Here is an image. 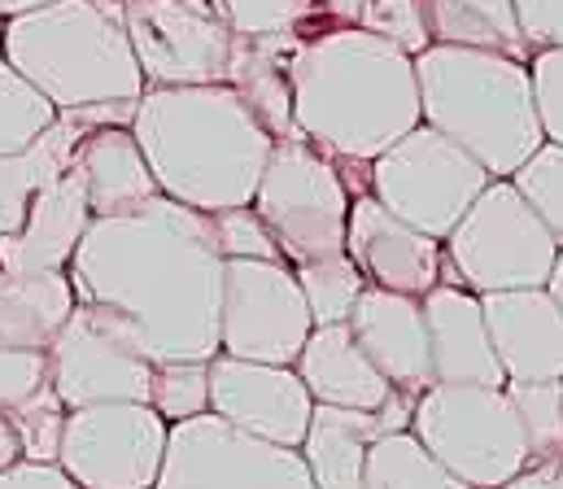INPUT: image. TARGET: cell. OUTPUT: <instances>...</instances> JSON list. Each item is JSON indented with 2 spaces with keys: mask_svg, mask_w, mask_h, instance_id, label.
<instances>
[{
  "mask_svg": "<svg viewBox=\"0 0 563 489\" xmlns=\"http://www.w3.org/2000/svg\"><path fill=\"white\" fill-rule=\"evenodd\" d=\"M66 271L79 307L148 363L219 354L223 254L210 214L157 192L92 219Z\"/></svg>",
  "mask_w": 563,
  "mask_h": 489,
  "instance_id": "cell-1",
  "label": "cell"
},
{
  "mask_svg": "<svg viewBox=\"0 0 563 489\" xmlns=\"http://www.w3.org/2000/svg\"><path fill=\"white\" fill-rule=\"evenodd\" d=\"M297 132L328 158L372 163L420 127L416 57L363 26L306 35L288 57Z\"/></svg>",
  "mask_w": 563,
  "mask_h": 489,
  "instance_id": "cell-2",
  "label": "cell"
},
{
  "mask_svg": "<svg viewBox=\"0 0 563 489\" xmlns=\"http://www.w3.org/2000/svg\"><path fill=\"white\" fill-rule=\"evenodd\" d=\"M132 136L157 192L201 214L250 205L276 145L232 84L144 88Z\"/></svg>",
  "mask_w": 563,
  "mask_h": 489,
  "instance_id": "cell-3",
  "label": "cell"
},
{
  "mask_svg": "<svg viewBox=\"0 0 563 489\" xmlns=\"http://www.w3.org/2000/svg\"><path fill=\"white\" fill-rule=\"evenodd\" d=\"M420 79V119L467 149L494 179L516 175L542 149V127L533 110L529 62L463 48V44H428L416 53Z\"/></svg>",
  "mask_w": 563,
  "mask_h": 489,
  "instance_id": "cell-4",
  "label": "cell"
},
{
  "mask_svg": "<svg viewBox=\"0 0 563 489\" xmlns=\"http://www.w3.org/2000/svg\"><path fill=\"white\" fill-rule=\"evenodd\" d=\"M4 62L57 110L141 101L148 88L123 13L97 0H48L4 18Z\"/></svg>",
  "mask_w": 563,
  "mask_h": 489,
  "instance_id": "cell-5",
  "label": "cell"
},
{
  "mask_svg": "<svg viewBox=\"0 0 563 489\" xmlns=\"http://www.w3.org/2000/svg\"><path fill=\"white\" fill-rule=\"evenodd\" d=\"M555 254V232L538 219L520 188L511 179H489L441 241V285H463L472 293L542 289Z\"/></svg>",
  "mask_w": 563,
  "mask_h": 489,
  "instance_id": "cell-6",
  "label": "cell"
},
{
  "mask_svg": "<svg viewBox=\"0 0 563 489\" xmlns=\"http://www.w3.org/2000/svg\"><path fill=\"white\" fill-rule=\"evenodd\" d=\"M411 433L467 489L507 486L533 459L507 385H428L416 398Z\"/></svg>",
  "mask_w": 563,
  "mask_h": 489,
  "instance_id": "cell-7",
  "label": "cell"
},
{
  "mask_svg": "<svg viewBox=\"0 0 563 489\" xmlns=\"http://www.w3.org/2000/svg\"><path fill=\"white\" fill-rule=\"evenodd\" d=\"M250 205L272 227L288 267L345 254L350 192L336 175V163L310 141L272 145V158L263 166V179Z\"/></svg>",
  "mask_w": 563,
  "mask_h": 489,
  "instance_id": "cell-8",
  "label": "cell"
},
{
  "mask_svg": "<svg viewBox=\"0 0 563 489\" xmlns=\"http://www.w3.org/2000/svg\"><path fill=\"white\" fill-rule=\"evenodd\" d=\"M489 179L494 175L467 149H459L428 123L411 127L372 158V197L437 241L450 236V227L485 192Z\"/></svg>",
  "mask_w": 563,
  "mask_h": 489,
  "instance_id": "cell-9",
  "label": "cell"
},
{
  "mask_svg": "<svg viewBox=\"0 0 563 489\" xmlns=\"http://www.w3.org/2000/svg\"><path fill=\"white\" fill-rule=\"evenodd\" d=\"M153 489H314L301 446L254 437L214 411L170 424Z\"/></svg>",
  "mask_w": 563,
  "mask_h": 489,
  "instance_id": "cell-10",
  "label": "cell"
},
{
  "mask_svg": "<svg viewBox=\"0 0 563 489\" xmlns=\"http://www.w3.org/2000/svg\"><path fill=\"white\" fill-rule=\"evenodd\" d=\"M310 327L314 320L301 298L297 271L284 258H223V307H219L223 354L292 367Z\"/></svg>",
  "mask_w": 563,
  "mask_h": 489,
  "instance_id": "cell-11",
  "label": "cell"
},
{
  "mask_svg": "<svg viewBox=\"0 0 563 489\" xmlns=\"http://www.w3.org/2000/svg\"><path fill=\"white\" fill-rule=\"evenodd\" d=\"M123 26L148 88L228 84L236 31L210 0H136Z\"/></svg>",
  "mask_w": 563,
  "mask_h": 489,
  "instance_id": "cell-12",
  "label": "cell"
},
{
  "mask_svg": "<svg viewBox=\"0 0 563 489\" xmlns=\"http://www.w3.org/2000/svg\"><path fill=\"white\" fill-rule=\"evenodd\" d=\"M170 424L148 402H97L66 415L57 464L84 489H153Z\"/></svg>",
  "mask_w": 563,
  "mask_h": 489,
  "instance_id": "cell-13",
  "label": "cell"
},
{
  "mask_svg": "<svg viewBox=\"0 0 563 489\" xmlns=\"http://www.w3.org/2000/svg\"><path fill=\"white\" fill-rule=\"evenodd\" d=\"M210 411L254 437L301 446L314 415V398L297 367L236 358L219 349L210 358Z\"/></svg>",
  "mask_w": 563,
  "mask_h": 489,
  "instance_id": "cell-14",
  "label": "cell"
},
{
  "mask_svg": "<svg viewBox=\"0 0 563 489\" xmlns=\"http://www.w3.org/2000/svg\"><path fill=\"white\" fill-rule=\"evenodd\" d=\"M148 380L153 363L106 332L84 307H75L48 345V385L66 411L97 402H148Z\"/></svg>",
  "mask_w": 563,
  "mask_h": 489,
  "instance_id": "cell-15",
  "label": "cell"
},
{
  "mask_svg": "<svg viewBox=\"0 0 563 489\" xmlns=\"http://www.w3.org/2000/svg\"><path fill=\"white\" fill-rule=\"evenodd\" d=\"M345 254L376 289L423 298L432 285H441V241L385 210L372 192L350 201Z\"/></svg>",
  "mask_w": 563,
  "mask_h": 489,
  "instance_id": "cell-16",
  "label": "cell"
},
{
  "mask_svg": "<svg viewBox=\"0 0 563 489\" xmlns=\"http://www.w3.org/2000/svg\"><path fill=\"white\" fill-rule=\"evenodd\" d=\"M345 324L354 332V341L363 345V354L385 371V380L394 389L423 393L428 385H437L432 341H428L420 298L367 285Z\"/></svg>",
  "mask_w": 563,
  "mask_h": 489,
  "instance_id": "cell-17",
  "label": "cell"
},
{
  "mask_svg": "<svg viewBox=\"0 0 563 489\" xmlns=\"http://www.w3.org/2000/svg\"><path fill=\"white\" fill-rule=\"evenodd\" d=\"M481 311L507 380H563V311L547 285L481 293Z\"/></svg>",
  "mask_w": 563,
  "mask_h": 489,
  "instance_id": "cell-18",
  "label": "cell"
},
{
  "mask_svg": "<svg viewBox=\"0 0 563 489\" xmlns=\"http://www.w3.org/2000/svg\"><path fill=\"white\" fill-rule=\"evenodd\" d=\"M92 223V205L75 166L35 188L26 219L0 236V271H66Z\"/></svg>",
  "mask_w": 563,
  "mask_h": 489,
  "instance_id": "cell-19",
  "label": "cell"
},
{
  "mask_svg": "<svg viewBox=\"0 0 563 489\" xmlns=\"http://www.w3.org/2000/svg\"><path fill=\"white\" fill-rule=\"evenodd\" d=\"M420 307L432 341V371L441 385H489V389L507 385V371L485 327L481 293L463 285H432Z\"/></svg>",
  "mask_w": 563,
  "mask_h": 489,
  "instance_id": "cell-20",
  "label": "cell"
},
{
  "mask_svg": "<svg viewBox=\"0 0 563 489\" xmlns=\"http://www.w3.org/2000/svg\"><path fill=\"white\" fill-rule=\"evenodd\" d=\"M297 376L306 380L310 398L323 407H350V411H376L394 385L385 371L363 354L350 324H319L310 327L301 354H297Z\"/></svg>",
  "mask_w": 563,
  "mask_h": 489,
  "instance_id": "cell-21",
  "label": "cell"
},
{
  "mask_svg": "<svg viewBox=\"0 0 563 489\" xmlns=\"http://www.w3.org/2000/svg\"><path fill=\"white\" fill-rule=\"evenodd\" d=\"M70 166L84 179L92 219L128 214L148 197H157V179L144 163L141 141L132 136V127H88L75 145Z\"/></svg>",
  "mask_w": 563,
  "mask_h": 489,
  "instance_id": "cell-22",
  "label": "cell"
},
{
  "mask_svg": "<svg viewBox=\"0 0 563 489\" xmlns=\"http://www.w3.org/2000/svg\"><path fill=\"white\" fill-rule=\"evenodd\" d=\"M301 44V35H236L228 84L245 97L254 119L267 127L272 141H306L292 119V84H288V57Z\"/></svg>",
  "mask_w": 563,
  "mask_h": 489,
  "instance_id": "cell-23",
  "label": "cell"
},
{
  "mask_svg": "<svg viewBox=\"0 0 563 489\" xmlns=\"http://www.w3.org/2000/svg\"><path fill=\"white\" fill-rule=\"evenodd\" d=\"M385 433L380 411H350L314 402L310 429L301 437V459L314 477V489H363L367 446Z\"/></svg>",
  "mask_w": 563,
  "mask_h": 489,
  "instance_id": "cell-24",
  "label": "cell"
},
{
  "mask_svg": "<svg viewBox=\"0 0 563 489\" xmlns=\"http://www.w3.org/2000/svg\"><path fill=\"white\" fill-rule=\"evenodd\" d=\"M75 307L70 271H0V345L48 349Z\"/></svg>",
  "mask_w": 563,
  "mask_h": 489,
  "instance_id": "cell-25",
  "label": "cell"
},
{
  "mask_svg": "<svg viewBox=\"0 0 563 489\" xmlns=\"http://www.w3.org/2000/svg\"><path fill=\"white\" fill-rule=\"evenodd\" d=\"M428 35L432 44H463V48H489L529 62L525 31L516 22L511 0H423Z\"/></svg>",
  "mask_w": 563,
  "mask_h": 489,
  "instance_id": "cell-26",
  "label": "cell"
},
{
  "mask_svg": "<svg viewBox=\"0 0 563 489\" xmlns=\"http://www.w3.org/2000/svg\"><path fill=\"white\" fill-rule=\"evenodd\" d=\"M363 489H467L411 429L380 433L367 446Z\"/></svg>",
  "mask_w": 563,
  "mask_h": 489,
  "instance_id": "cell-27",
  "label": "cell"
},
{
  "mask_svg": "<svg viewBox=\"0 0 563 489\" xmlns=\"http://www.w3.org/2000/svg\"><path fill=\"white\" fill-rule=\"evenodd\" d=\"M57 123V105L0 57V158L31 149Z\"/></svg>",
  "mask_w": 563,
  "mask_h": 489,
  "instance_id": "cell-28",
  "label": "cell"
},
{
  "mask_svg": "<svg viewBox=\"0 0 563 489\" xmlns=\"http://www.w3.org/2000/svg\"><path fill=\"white\" fill-rule=\"evenodd\" d=\"M297 285H301V298L310 307V320L319 324H345L358 293L367 289L363 271L354 267L350 254H332V258H314V263H297Z\"/></svg>",
  "mask_w": 563,
  "mask_h": 489,
  "instance_id": "cell-29",
  "label": "cell"
},
{
  "mask_svg": "<svg viewBox=\"0 0 563 489\" xmlns=\"http://www.w3.org/2000/svg\"><path fill=\"white\" fill-rule=\"evenodd\" d=\"M210 4L245 40H258V35H301L306 40L319 31L314 0H210Z\"/></svg>",
  "mask_w": 563,
  "mask_h": 489,
  "instance_id": "cell-30",
  "label": "cell"
},
{
  "mask_svg": "<svg viewBox=\"0 0 563 489\" xmlns=\"http://www.w3.org/2000/svg\"><path fill=\"white\" fill-rule=\"evenodd\" d=\"M148 407L166 424H179V420H192V415L210 411V363H197V358L153 363Z\"/></svg>",
  "mask_w": 563,
  "mask_h": 489,
  "instance_id": "cell-31",
  "label": "cell"
},
{
  "mask_svg": "<svg viewBox=\"0 0 563 489\" xmlns=\"http://www.w3.org/2000/svg\"><path fill=\"white\" fill-rule=\"evenodd\" d=\"M66 402L57 398L53 385H44L40 393H31L26 402H18L4 420L18 437V455L22 459H35V464H57V451H62V433H66Z\"/></svg>",
  "mask_w": 563,
  "mask_h": 489,
  "instance_id": "cell-32",
  "label": "cell"
},
{
  "mask_svg": "<svg viewBox=\"0 0 563 489\" xmlns=\"http://www.w3.org/2000/svg\"><path fill=\"white\" fill-rule=\"evenodd\" d=\"M533 455L563 451V380H507Z\"/></svg>",
  "mask_w": 563,
  "mask_h": 489,
  "instance_id": "cell-33",
  "label": "cell"
},
{
  "mask_svg": "<svg viewBox=\"0 0 563 489\" xmlns=\"http://www.w3.org/2000/svg\"><path fill=\"white\" fill-rule=\"evenodd\" d=\"M507 179L520 188V197L538 210V219L555 232V241L563 245V145L542 141V149Z\"/></svg>",
  "mask_w": 563,
  "mask_h": 489,
  "instance_id": "cell-34",
  "label": "cell"
},
{
  "mask_svg": "<svg viewBox=\"0 0 563 489\" xmlns=\"http://www.w3.org/2000/svg\"><path fill=\"white\" fill-rule=\"evenodd\" d=\"M358 26L380 35V40H389V44H398L411 57L432 44L428 18H423V0H363Z\"/></svg>",
  "mask_w": 563,
  "mask_h": 489,
  "instance_id": "cell-35",
  "label": "cell"
},
{
  "mask_svg": "<svg viewBox=\"0 0 563 489\" xmlns=\"http://www.w3.org/2000/svg\"><path fill=\"white\" fill-rule=\"evenodd\" d=\"M214 241L223 258H284L272 227L258 219L254 205H232V210H214Z\"/></svg>",
  "mask_w": 563,
  "mask_h": 489,
  "instance_id": "cell-36",
  "label": "cell"
},
{
  "mask_svg": "<svg viewBox=\"0 0 563 489\" xmlns=\"http://www.w3.org/2000/svg\"><path fill=\"white\" fill-rule=\"evenodd\" d=\"M529 79H533V110L542 136L551 145H563V48H533Z\"/></svg>",
  "mask_w": 563,
  "mask_h": 489,
  "instance_id": "cell-37",
  "label": "cell"
},
{
  "mask_svg": "<svg viewBox=\"0 0 563 489\" xmlns=\"http://www.w3.org/2000/svg\"><path fill=\"white\" fill-rule=\"evenodd\" d=\"M44 385H48V349L0 345V415H9Z\"/></svg>",
  "mask_w": 563,
  "mask_h": 489,
  "instance_id": "cell-38",
  "label": "cell"
},
{
  "mask_svg": "<svg viewBox=\"0 0 563 489\" xmlns=\"http://www.w3.org/2000/svg\"><path fill=\"white\" fill-rule=\"evenodd\" d=\"M529 48H563V0H511Z\"/></svg>",
  "mask_w": 563,
  "mask_h": 489,
  "instance_id": "cell-39",
  "label": "cell"
},
{
  "mask_svg": "<svg viewBox=\"0 0 563 489\" xmlns=\"http://www.w3.org/2000/svg\"><path fill=\"white\" fill-rule=\"evenodd\" d=\"M0 489H84L62 464H35V459H13L0 473Z\"/></svg>",
  "mask_w": 563,
  "mask_h": 489,
  "instance_id": "cell-40",
  "label": "cell"
},
{
  "mask_svg": "<svg viewBox=\"0 0 563 489\" xmlns=\"http://www.w3.org/2000/svg\"><path fill=\"white\" fill-rule=\"evenodd\" d=\"M314 13H319V31H328V26H358L363 0H314Z\"/></svg>",
  "mask_w": 563,
  "mask_h": 489,
  "instance_id": "cell-41",
  "label": "cell"
},
{
  "mask_svg": "<svg viewBox=\"0 0 563 489\" xmlns=\"http://www.w3.org/2000/svg\"><path fill=\"white\" fill-rule=\"evenodd\" d=\"M13 459H22L18 455V437H13V429H9V420L0 415V473L13 464Z\"/></svg>",
  "mask_w": 563,
  "mask_h": 489,
  "instance_id": "cell-42",
  "label": "cell"
},
{
  "mask_svg": "<svg viewBox=\"0 0 563 489\" xmlns=\"http://www.w3.org/2000/svg\"><path fill=\"white\" fill-rule=\"evenodd\" d=\"M547 293L555 298V307L563 311V245H560V254H555V267H551V276H547Z\"/></svg>",
  "mask_w": 563,
  "mask_h": 489,
  "instance_id": "cell-43",
  "label": "cell"
},
{
  "mask_svg": "<svg viewBox=\"0 0 563 489\" xmlns=\"http://www.w3.org/2000/svg\"><path fill=\"white\" fill-rule=\"evenodd\" d=\"M48 0H0V18H13V13H26V9H40Z\"/></svg>",
  "mask_w": 563,
  "mask_h": 489,
  "instance_id": "cell-44",
  "label": "cell"
},
{
  "mask_svg": "<svg viewBox=\"0 0 563 489\" xmlns=\"http://www.w3.org/2000/svg\"><path fill=\"white\" fill-rule=\"evenodd\" d=\"M97 4H101V9H114V13H123V9H128V4H136V0H97Z\"/></svg>",
  "mask_w": 563,
  "mask_h": 489,
  "instance_id": "cell-45",
  "label": "cell"
},
{
  "mask_svg": "<svg viewBox=\"0 0 563 489\" xmlns=\"http://www.w3.org/2000/svg\"><path fill=\"white\" fill-rule=\"evenodd\" d=\"M0 57H4V18H0Z\"/></svg>",
  "mask_w": 563,
  "mask_h": 489,
  "instance_id": "cell-46",
  "label": "cell"
}]
</instances>
